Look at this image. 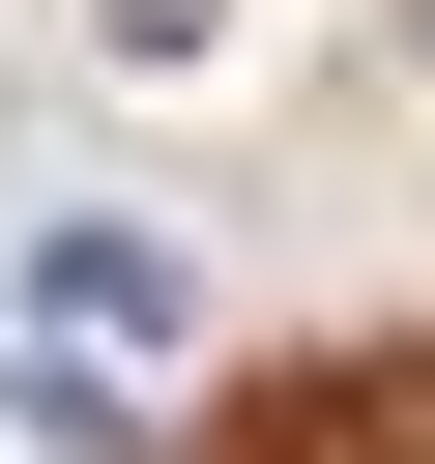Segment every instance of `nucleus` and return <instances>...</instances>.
Here are the masks:
<instances>
[{
    "instance_id": "obj_3",
    "label": "nucleus",
    "mask_w": 435,
    "mask_h": 464,
    "mask_svg": "<svg viewBox=\"0 0 435 464\" xmlns=\"http://www.w3.org/2000/svg\"><path fill=\"white\" fill-rule=\"evenodd\" d=\"M406 58H435V0H406Z\"/></svg>"
},
{
    "instance_id": "obj_1",
    "label": "nucleus",
    "mask_w": 435,
    "mask_h": 464,
    "mask_svg": "<svg viewBox=\"0 0 435 464\" xmlns=\"http://www.w3.org/2000/svg\"><path fill=\"white\" fill-rule=\"evenodd\" d=\"M29 348H87V377H174V348H203V261H174L145 203H58V232H29Z\"/></svg>"
},
{
    "instance_id": "obj_2",
    "label": "nucleus",
    "mask_w": 435,
    "mask_h": 464,
    "mask_svg": "<svg viewBox=\"0 0 435 464\" xmlns=\"http://www.w3.org/2000/svg\"><path fill=\"white\" fill-rule=\"evenodd\" d=\"M87 58H116V87H203V58H232V0H87Z\"/></svg>"
}]
</instances>
